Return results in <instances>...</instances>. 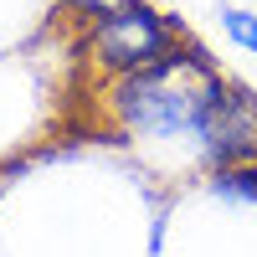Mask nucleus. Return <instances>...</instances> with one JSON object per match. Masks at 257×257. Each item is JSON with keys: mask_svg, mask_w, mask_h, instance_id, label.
I'll use <instances>...</instances> for the list:
<instances>
[{"mask_svg": "<svg viewBox=\"0 0 257 257\" xmlns=\"http://www.w3.org/2000/svg\"><path fill=\"white\" fill-rule=\"evenodd\" d=\"M211 62L190 47H170L160 62L149 67L123 72L118 93H113V108L128 128L139 134H155V139H175V134H196L201 108L211 98Z\"/></svg>", "mask_w": 257, "mask_h": 257, "instance_id": "nucleus-1", "label": "nucleus"}, {"mask_svg": "<svg viewBox=\"0 0 257 257\" xmlns=\"http://www.w3.org/2000/svg\"><path fill=\"white\" fill-rule=\"evenodd\" d=\"M175 41V26L165 16L144 11V6H128V11H113V16H98L93 31H88V52L103 72H134V67H149L160 62Z\"/></svg>", "mask_w": 257, "mask_h": 257, "instance_id": "nucleus-2", "label": "nucleus"}, {"mask_svg": "<svg viewBox=\"0 0 257 257\" xmlns=\"http://www.w3.org/2000/svg\"><path fill=\"white\" fill-rule=\"evenodd\" d=\"M196 139H201V149H206L211 165L257 160V93L242 88V82L216 77V82H211L206 108H201Z\"/></svg>", "mask_w": 257, "mask_h": 257, "instance_id": "nucleus-3", "label": "nucleus"}, {"mask_svg": "<svg viewBox=\"0 0 257 257\" xmlns=\"http://www.w3.org/2000/svg\"><path fill=\"white\" fill-rule=\"evenodd\" d=\"M216 196H242V201H257V170H226V175L211 180Z\"/></svg>", "mask_w": 257, "mask_h": 257, "instance_id": "nucleus-4", "label": "nucleus"}, {"mask_svg": "<svg viewBox=\"0 0 257 257\" xmlns=\"http://www.w3.org/2000/svg\"><path fill=\"white\" fill-rule=\"evenodd\" d=\"M221 26H226V36L237 41V47H247V52L257 57V16H247V11H221Z\"/></svg>", "mask_w": 257, "mask_h": 257, "instance_id": "nucleus-5", "label": "nucleus"}, {"mask_svg": "<svg viewBox=\"0 0 257 257\" xmlns=\"http://www.w3.org/2000/svg\"><path fill=\"white\" fill-rule=\"evenodd\" d=\"M67 6H77L82 16H113V11H128V6H139V0H67Z\"/></svg>", "mask_w": 257, "mask_h": 257, "instance_id": "nucleus-6", "label": "nucleus"}]
</instances>
